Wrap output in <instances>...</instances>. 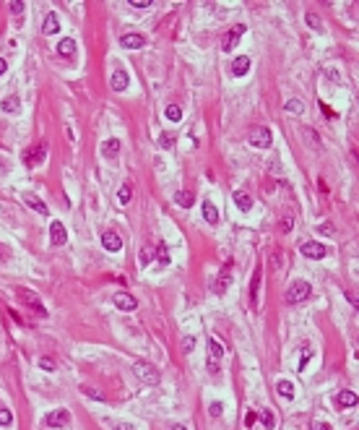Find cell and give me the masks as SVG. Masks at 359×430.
I'll return each mask as SVG.
<instances>
[{
	"label": "cell",
	"instance_id": "cell-1",
	"mask_svg": "<svg viewBox=\"0 0 359 430\" xmlns=\"http://www.w3.org/2000/svg\"><path fill=\"white\" fill-rule=\"evenodd\" d=\"M133 373L138 375L146 386H156V383L162 381V373H159L151 363H146V360H135V363H133Z\"/></svg>",
	"mask_w": 359,
	"mask_h": 430
},
{
	"label": "cell",
	"instance_id": "cell-2",
	"mask_svg": "<svg viewBox=\"0 0 359 430\" xmlns=\"http://www.w3.org/2000/svg\"><path fill=\"white\" fill-rule=\"evenodd\" d=\"M310 292H312L310 282H304V279H297V282H292V284H289V290H286V303H289V305L302 303V300L310 297Z\"/></svg>",
	"mask_w": 359,
	"mask_h": 430
},
{
	"label": "cell",
	"instance_id": "cell-3",
	"mask_svg": "<svg viewBox=\"0 0 359 430\" xmlns=\"http://www.w3.org/2000/svg\"><path fill=\"white\" fill-rule=\"evenodd\" d=\"M245 32H247V26H245V24L232 26V29L227 32V37L221 39V50H224V52H232L237 44H240V39H242V34H245Z\"/></svg>",
	"mask_w": 359,
	"mask_h": 430
},
{
	"label": "cell",
	"instance_id": "cell-4",
	"mask_svg": "<svg viewBox=\"0 0 359 430\" xmlns=\"http://www.w3.org/2000/svg\"><path fill=\"white\" fill-rule=\"evenodd\" d=\"M47 159V149H44V143H37V146L26 149L24 152V164L26 167H37V164H42Z\"/></svg>",
	"mask_w": 359,
	"mask_h": 430
},
{
	"label": "cell",
	"instance_id": "cell-5",
	"mask_svg": "<svg viewBox=\"0 0 359 430\" xmlns=\"http://www.w3.org/2000/svg\"><path fill=\"white\" fill-rule=\"evenodd\" d=\"M302 255L304 258H312V261H323L328 255V248L323 243H315V240H310V243H302Z\"/></svg>",
	"mask_w": 359,
	"mask_h": 430
},
{
	"label": "cell",
	"instance_id": "cell-6",
	"mask_svg": "<svg viewBox=\"0 0 359 430\" xmlns=\"http://www.w3.org/2000/svg\"><path fill=\"white\" fill-rule=\"evenodd\" d=\"M229 284H232V266L227 263V266L221 269V274H219L216 279H213L211 292H213V295H224V292L229 290Z\"/></svg>",
	"mask_w": 359,
	"mask_h": 430
},
{
	"label": "cell",
	"instance_id": "cell-7",
	"mask_svg": "<svg viewBox=\"0 0 359 430\" xmlns=\"http://www.w3.org/2000/svg\"><path fill=\"white\" fill-rule=\"evenodd\" d=\"M68 422H71V412L68 410H52L47 417H44V425L52 428V430H57V428H65Z\"/></svg>",
	"mask_w": 359,
	"mask_h": 430
},
{
	"label": "cell",
	"instance_id": "cell-8",
	"mask_svg": "<svg viewBox=\"0 0 359 430\" xmlns=\"http://www.w3.org/2000/svg\"><path fill=\"white\" fill-rule=\"evenodd\" d=\"M112 303H114V308H117V311H123V313H131V311H135V308H138L135 297L128 295V292H114Z\"/></svg>",
	"mask_w": 359,
	"mask_h": 430
},
{
	"label": "cell",
	"instance_id": "cell-9",
	"mask_svg": "<svg viewBox=\"0 0 359 430\" xmlns=\"http://www.w3.org/2000/svg\"><path fill=\"white\" fill-rule=\"evenodd\" d=\"M50 243L55 245V248H60V245L68 243V232H65V227H63V222H57V219L50 222Z\"/></svg>",
	"mask_w": 359,
	"mask_h": 430
},
{
	"label": "cell",
	"instance_id": "cell-10",
	"mask_svg": "<svg viewBox=\"0 0 359 430\" xmlns=\"http://www.w3.org/2000/svg\"><path fill=\"white\" fill-rule=\"evenodd\" d=\"M250 146H255V149H268L271 146V131L268 128H255L253 133H250Z\"/></svg>",
	"mask_w": 359,
	"mask_h": 430
},
{
	"label": "cell",
	"instance_id": "cell-11",
	"mask_svg": "<svg viewBox=\"0 0 359 430\" xmlns=\"http://www.w3.org/2000/svg\"><path fill=\"white\" fill-rule=\"evenodd\" d=\"M333 402H336L339 410H351V407H357V394L349 391V389H343V391H339V394L333 396Z\"/></svg>",
	"mask_w": 359,
	"mask_h": 430
},
{
	"label": "cell",
	"instance_id": "cell-12",
	"mask_svg": "<svg viewBox=\"0 0 359 430\" xmlns=\"http://www.w3.org/2000/svg\"><path fill=\"white\" fill-rule=\"evenodd\" d=\"M19 297L24 300V303L29 305V308H34L39 315H47V311H44V305H42V300L34 295V292H29V290H19Z\"/></svg>",
	"mask_w": 359,
	"mask_h": 430
},
{
	"label": "cell",
	"instance_id": "cell-13",
	"mask_svg": "<svg viewBox=\"0 0 359 430\" xmlns=\"http://www.w3.org/2000/svg\"><path fill=\"white\" fill-rule=\"evenodd\" d=\"M102 245H104V251H110V253L123 251V240H120L117 232H104V235H102Z\"/></svg>",
	"mask_w": 359,
	"mask_h": 430
},
{
	"label": "cell",
	"instance_id": "cell-14",
	"mask_svg": "<svg viewBox=\"0 0 359 430\" xmlns=\"http://www.w3.org/2000/svg\"><path fill=\"white\" fill-rule=\"evenodd\" d=\"M250 73V58L247 55H237L232 60V76H247Z\"/></svg>",
	"mask_w": 359,
	"mask_h": 430
},
{
	"label": "cell",
	"instance_id": "cell-15",
	"mask_svg": "<svg viewBox=\"0 0 359 430\" xmlns=\"http://www.w3.org/2000/svg\"><path fill=\"white\" fill-rule=\"evenodd\" d=\"M99 152H102V156H107V159H114V156L120 154V138H107L102 146H99Z\"/></svg>",
	"mask_w": 359,
	"mask_h": 430
},
{
	"label": "cell",
	"instance_id": "cell-16",
	"mask_svg": "<svg viewBox=\"0 0 359 430\" xmlns=\"http://www.w3.org/2000/svg\"><path fill=\"white\" fill-rule=\"evenodd\" d=\"M24 203H26V206H29V209H34V211H37V214H42V216H47V214H50V209H47V203H42V201H39V198H37V195H34V193H24Z\"/></svg>",
	"mask_w": 359,
	"mask_h": 430
},
{
	"label": "cell",
	"instance_id": "cell-17",
	"mask_svg": "<svg viewBox=\"0 0 359 430\" xmlns=\"http://www.w3.org/2000/svg\"><path fill=\"white\" fill-rule=\"evenodd\" d=\"M120 44L128 50H141L146 44V39H143V34H123L120 37Z\"/></svg>",
	"mask_w": 359,
	"mask_h": 430
},
{
	"label": "cell",
	"instance_id": "cell-18",
	"mask_svg": "<svg viewBox=\"0 0 359 430\" xmlns=\"http://www.w3.org/2000/svg\"><path fill=\"white\" fill-rule=\"evenodd\" d=\"M110 84H112L114 92H125L128 84H131V78H128V73H125V71H114V73H112V78H110Z\"/></svg>",
	"mask_w": 359,
	"mask_h": 430
},
{
	"label": "cell",
	"instance_id": "cell-19",
	"mask_svg": "<svg viewBox=\"0 0 359 430\" xmlns=\"http://www.w3.org/2000/svg\"><path fill=\"white\" fill-rule=\"evenodd\" d=\"M60 32V21H57V16L55 13H47V16H44V24H42V34H57Z\"/></svg>",
	"mask_w": 359,
	"mask_h": 430
},
{
	"label": "cell",
	"instance_id": "cell-20",
	"mask_svg": "<svg viewBox=\"0 0 359 430\" xmlns=\"http://www.w3.org/2000/svg\"><path fill=\"white\" fill-rule=\"evenodd\" d=\"M174 203L182 206V209H190L195 203V193L193 191H177V193H174Z\"/></svg>",
	"mask_w": 359,
	"mask_h": 430
},
{
	"label": "cell",
	"instance_id": "cell-21",
	"mask_svg": "<svg viewBox=\"0 0 359 430\" xmlns=\"http://www.w3.org/2000/svg\"><path fill=\"white\" fill-rule=\"evenodd\" d=\"M203 219L208 224H219V209L213 206V201H203Z\"/></svg>",
	"mask_w": 359,
	"mask_h": 430
},
{
	"label": "cell",
	"instance_id": "cell-22",
	"mask_svg": "<svg viewBox=\"0 0 359 430\" xmlns=\"http://www.w3.org/2000/svg\"><path fill=\"white\" fill-rule=\"evenodd\" d=\"M221 357H224V347H221V342H219L216 336H211L208 339V360H216V363H219Z\"/></svg>",
	"mask_w": 359,
	"mask_h": 430
},
{
	"label": "cell",
	"instance_id": "cell-23",
	"mask_svg": "<svg viewBox=\"0 0 359 430\" xmlns=\"http://www.w3.org/2000/svg\"><path fill=\"white\" fill-rule=\"evenodd\" d=\"M154 258H156L159 266H170V251H167V245H164V243H156V248H154Z\"/></svg>",
	"mask_w": 359,
	"mask_h": 430
},
{
	"label": "cell",
	"instance_id": "cell-24",
	"mask_svg": "<svg viewBox=\"0 0 359 430\" xmlns=\"http://www.w3.org/2000/svg\"><path fill=\"white\" fill-rule=\"evenodd\" d=\"M234 206L240 209V211H250V209H253V198H250L247 193H240V191H237V193H234Z\"/></svg>",
	"mask_w": 359,
	"mask_h": 430
},
{
	"label": "cell",
	"instance_id": "cell-25",
	"mask_svg": "<svg viewBox=\"0 0 359 430\" xmlns=\"http://www.w3.org/2000/svg\"><path fill=\"white\" fill-rule=\"evenodd\" d=\"M258 290H261V269L253 274V282H250V300H253V308H258Z\"/></svg>",
	"mask_w": 359,
	"mask_h": 430
},
{
	"label": "cell",
	"instance_id": "cell-26",
	"mask_svg": "<svg viewBox=\"0 0 359 430\" xmlns=\"http://www.w3.org/2000/svg\"><path fill=\"white\" fill-rule=\"evenodd\" d=\"M0 110H3V112H19L21 110L19 97H5V99L0 102Z\"/></svg>",
	"mask_w": 359,
	"mask_h": 430
},
{
	"label": "cell",
	"instance_id": "cell-27",
	"mask_svg": "<svg viewBox=\"0 0 359 430\" xmlns=\"http://www.w3.org/2000/svg\"><path fill=\"white\" fill-rule=\"evenodd\" d=\"M57 52H60V55H73V52H76V42L71 39V37L60 39V44H57Z\"/></svg>",
	"mask_w": 359,
	"mask_h": 430
},
{
	"label": "cell",
	"instance_id": "cell-28",
	"mask_svg": "<svg viewBox=\"0 0 359 430\" xmlns=\"http://www.w3.org/2000/svg\"><path fill=\"white\" fill-rule=\"evenodd\" d=\"M276 389H279V394L286 396V399L294 396V386H292V381H286V378H281V381L276 383Z\"/></svg>",
	"mask_w": 359,
	"mask_h": 430
},
{
	"label": "cell",
	"instance_id": "cell-29",
	"mask_svg": "<svg viewBox=\"0 0 359 430\" xmlns=\"http://www.w3.org/2000/svg\"><path fill=\"white\" fill-rule=\"evenodd\" d=\"M284 110L286 112H294V115H302V112H304V102L302 99H289L284 104Z\"/></svg>",
	"mask_w": 359,
	"mask_h": 430
},
{
	"label": "cell",
	"instance_id": "cell-30",
	"mask_svg": "<svg viewBox=\"0 0 359 430\" xmlns=\"http://www.w3.org/2000/svg\"><path fill=\"white\" fill-rule=\"evenodd\" d=\"M310 357H312V347L310 344H304V354L300 357V365H297V373H302L304 368H307V363H310Z\"/></svg>",
	"mask_w": 359,
	"mask_h": 430
},
{
	"label": "cell",
	"instance_id": "cell-31",
	"mask_svg": "<svg viewBox=\"0 0 359 430\" xmlns=\"http://www.w3.org/2000/svg\"><path fill=\"white\" fill-rule=\"evenodd\" d=\"M167 120H172V123H180L182 120V110L177 104H170V107H167Z\"/></svg>",
	"mask_w": 359,
	"mask_h": 430
},
{
	"label": "cell",
	"instance_id": "cell-32",
	"mask_svg": "<svg viewBox=\"0 0 359 430\" xmlns=\"http://www.w3.org/2000/svg\"><path fill=\"white\" fill-rule=\"evenodd\" d=\"M117 201L123 203V206H125L128 201H131V185H123V188H120V193H117Z\"/></svg>",
	"mask_w": 359,
	"mask_h": 430
},
{
	"label": "cell",
	"instance_id": "cell-33",
	"mask_svg": "<svg viewBox=\"0 0 359 430\" xmlns=\"http://www.w3.org/2000/svg\"><path fill=\"white\" fill-rule=\"evenodd\" d=\"M304 21H307V24H310L312 29H315V32H323V24H320V21H318V16H315V13H307V16H304Z\"/></svg>",
	"mask_w": 359,
	"mask_h": 430
},
{
	"label": "cell",
	"instance_id": "cell-34",
	"mask_svg": "<svg viewBox=\"0 0 359 430\" xmlns=\"http://www.w3.org/2000/svg\"><path fill=\"white\" fill-rule=\"evenodd\" d=\"M151 258H154V248H143V251H141V263H143V266H149Z\"/></svg>",
	"mask_w": 359,
	"mask_h": 430
},
{
	"label": "cell",
	"instance_id": "cell-35",
	"mask_svg": "<svg viewBox=\"0 0 359 430\" xmlns=\"http://www.w3.org/2000/svg\"><path fill=\"white\" fill-rule=\"evenodd\" d=\"M261 420H263V428H265V430H271V428H273V417H271V412H268V410H261Z\"/></svg>",
	"mask_w": 359,
	"mask_h": 430
},
{
	"label": "cell",
	"instance_id": "cell-36",
	"mask_svg": "<svg viewBox=\"0 0 359 430\" xmlns=\"http://www.w3.org/2000/svg\"><path fill=\"white\" fill-rule=\"evenodd\" d=\"M221 412H224V404H221V402H211V407H208V414H211V417H219Z\"/></svg>",
	"mask_w": 359,
	"mask_h": 430
},
{
	"label": "cell",
	"instance_id": "cell-37",
	"mask_svg": "<svg viewBox=\"0 0 359 430\" xmlns=\"http://www.w3.org/2000/svg\"><path fill=\"white\" fill-rule=\"evenodd\" d=\"M128 5H131V8H151V0H128Z\"/></svg>",
	"mask_w": 359,
	"mask_h": 430
},
{
	"label": "cell",
	"instance_id": "cell-38",
	"mask_svg": "<svg viewBox=\"0 0 359 430\" xmlns=\"http://www.w3.org/2000/svg\"><path fill=\"white\" fill-rule=\"evenodd\" d=\"M8 261H11V251H8L3 243H0V266H5Z\"/></svg>",
	"mask_w": 359,
	"mask_h": 430
},
{
	"label": "cell",
	"instance_id": "cell-39",
	"mask_svg": "<svg viewBox=\"0 0 359 430\" xmlns=\"http://www.w3.org/2000/svg\"><path fill=\"white\" fill-rule=\"evenodd\" d=\"M159 143H162L164 149H172L174 146V136L172 133H162V141H159Z\"/></svg>",
	"mask_w": 359,
	"mask_h": 430
},
{
	"label": "cell",
	"instance_id": "cell-40",
	"mask_svg": "<svg viewBox=\"0 0 359 430\" xmlns=\"http://www.w3.org/2000/svg\"><path fill=\"white\" fill-rule=\"evenodd\" d=\"M39 368H42V371H55V360H52V357H42L39 360Z\"/></svg>",
	"mask_w": 359,
	"mask_h": 430
},
{
	"label": "cell",
	"instance_id": "cell-41",
	"mask_svg": "<svg viewBox=\"0 0 359 430\" xmlns=\"http://www.w3.org/2000/svg\"><path fill=\"white\" fill-rule=\"evenodd\" d=\"M312 430H331V422H325V420H312Z\"/></svg>",
	"mask_w": 359,
	"mask_h": 430
},
{
	"label": "cell",
	"instance_id": "cell-42",
	"mask_svg": "<svg viewBox=\"0 0 359 430\" xmlns=\"http://www.w3.org/2000/svg\"><path fill=\"white\" fill-rule=\"evenodd\" d=\"M24 8H26V5L21 3V0H13V3H11V11L16 13V16H21V13H24Z\"/></svg>",
	"mask_w": 359,
	"mask_h": 430
},
{
	"label": "cell",
	"instance_id": "cell-43",
	"mask_svg": "<svg viewBox=\"0 0 359 430\" xmlns=\"http://www.w3.org/2000/svg\"><path fill=\"white\" fill-rule=\"evenodd\" d=\"M193 347H195V339H193V336H185V339H182V350H185V352H193Z\"/></svg>",
	"mask_w": 359,
	"mask_h": 430
},
{
	"label": "cell",
	"instance_id": "cell-44",
	"mask_svg": "<svg viewBox=\"0 0 359 430\" xmlns=\"http://www.w3.org/2000/svg\"><path fill=\"white\" fill-rule=\"evenodd\" d=\"M112 430H135V425H131V422H112Z\"/></svg>",
	"mask_w": 359,
	"mask_h": 430
},
{
	"label": "cell",
	"instance_id": "cell-45",
	"mask_svg": "<svg viewBox=\"0 0 359 430\" xmlns=\"http://www.w3.org/2000/svg\"><path fill=\"white\" fill-rule=\"evenodd\" d=\"M11 412L8 410H0V425H11Z\"/></svg>",
	"mask_w": 359,
	"mask_h": 430
},
{
	"label": "cell",
	"instance_id": "cell-46",
	"mask_svg": "<svg viewBox=\"0 0 359 430\" xmlns=\"http://www.w3.org/2000/svg\"><path fill=\"white\" fill-rule=\"evenodd\" d=\"M83 394L94 396V399H99V402H104V394H99V391H94V389H83Z\"/></svg>",
	"mask_w": 359,
	"mask_h": 430
},
{
	"label": "cell",
	"instance_id": "cell-47",
	"mask_svg": "<svg viewBox=\"0 0 359 430\" xmlns=\"http://www.w3.org/2000/svg\"><path fill=\"white\" fill-rule=\"evenodd\" d=\"M255 420H258V414H255V412H247V417H245V425H247V428H253V425H255Z\"/></svg>",
	"mask_w": 359,
	"mask_h": 430
},
{
	"label": "cell",
	"instance_id": "cell-48",
	"mask_svg": "<svg viewBox=\"0 0 359 430\" xmlns=\"http://www.w3.org/2000/svg\"><path fill=\"white\" fill-rule=\"evenodd\" d=\"M318 232H320V235H333V227H331V224H320Z\"/></svg>",
	"mask_w": 359,
	"mask_h": 430
},
{
	"label": "cell",
	"instance_id": "cell-49",
	"mask_svg": "<svg viewBox=\"0 0 359 430\" xmlns=\"http://www.w3.org/2000/svg\"><path fill=\"white\" fill-rule=\"evenodd\" d=\"M208 373H211V375L219 373V363H216V360H208Z\"/></svg>",
	"mask_w": 359,
	"mask_h": 430
},
{
	"label": "cell",
	"instance_id": "cell-50",
	"mask_svg": "<svg viewBox=\"0 0 359 430\" xmlns=\"http://www.w3.org/2000/svg\"><path fill=\"white\" fill-rule=\"evenodd\" d=\"M292 230V219H284V224H281V232H289Z\"/></svg>",
	"mask_w": 359,
	"mask_h": 430
},
{
	"label": "cell",
	"instance_id": "cell-51",
	"mask_svg": "<svg viewBox=\"0 0 359 430\" xmlns=\"http://www.w3.org/2000/svg\"><path fill=\"white\" fill-rule=\"evenodd\" d=\"M5 71H8V63H5V60H3V58H0V76H3V73H5Z\"/></svg>",
	"mask_w": 359,
	"mask_h": 430
},
{
	"label": "cell",
	"instance_id": "cell-52",
	"mask_svg": "<svg viewBox=\"0 0 359 430\" xmlns=\"http://www.w3.org/2000/svg\"><path fill=\"white\" fill-rule=\"evenodd\" d=\"M170 430H185V428H182V425H172Z\"/></svg>",
	"mask_w": 359,
	"mask_h": 430
}]
</instances>
